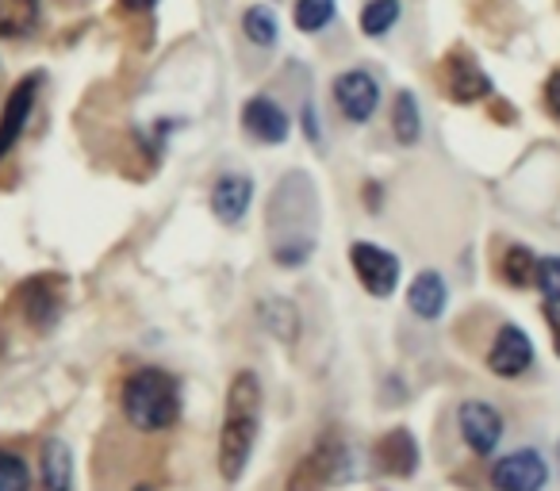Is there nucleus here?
I'll return each mask as SVG.
<instances>
[{
	"label": "nucleus",
	"mask_w": 560,
	"mask_h": 491,
	"mask_svg": "<svg viewBox=\"0 0 560 491\" xmlns=\"http://www.w3.org/2000/svg\"><path fill=\"white\" fill-rule=\"evenodd\" d=\"M265 234H269V258L280 269H300L312 261L319 246V192L307 173H289L272 188L265 208Z\"/></svg>",
	"instance_id": "1"
},
{
	"label": "nucleus",
	"mask_w": 560,
	"mask_h": 491,
	"mask_svg": "<svg viewBox=\"0 0 560 491\" xmlns=\"http://www.w3.org/2000/svg\"><path fill=\"white\" fill-rule=\"evenodd\" d=\"M257 434H261V381L249 369H238L231 388H226V407L215 445V468L226 483H238L246 476Z\"/></svg>",
	"instance_id": "2"
},
{
	"label": "nucleus",
	"mask_w": 560,
	"mask_h": 491,
	"mask_svg": "<svg viewBox=\"0 0 560 491\" xmlns=\"http://www.w3.org/2000/svg\"><path fill=\"white\" fill-rule=\"evenodd\" d=\"M119 407L124 419L139 434H165L180 419V384L173 373L158 365H142L119 388Z\"/></svg>",
	"instance_id": "3"
},
{
	"label": "nucleus",
	"mask_w": 560,
	"mask_h": 491,
	"mask_svg": "<svg viewBox=\"0 0 560 491\" xmlns=\"http://www.w3.org/2000/svg\"><path fill=\"white\" fill-rule=\"evenodd\" d=\"M353 476V449L338 430L319 434L292 465L284 491H330Z\"/></svg>",
	"instance_id": "4"
},
{
	"label": "nucleus",
	"mask_w": 560,
	"mask_h": 491,
	"mask_svg": "<svg viewBox=\"0 0 560 491\" xmlns=\"http://www.w3.org/2000/svg\"><path fill=\"white\" fill-rule=\"evenodd\" d=\"M350 266L353 273H358L361 289L369 292V296L376 300H388L392 292L399 289V258L392 250H384V246H376V242L361 238L350 246Z\"/></svg>",
	"instance_id": "5"
},
{
	"label": "nucleus",
	"mask_w": 560,
	"mask_h": 491,
	"mask_svg": "<svg viewBox=\"0 0 560 491\" xmlns=\"http://www.w3.org/2000/svg\"><path fill=\"white\" fill-rule=\"evenodd\" d=\"M438 81H442L445 96H450L453 104H480L491 96V78L483 73V66L460 47L442 58Z\"/></svg>",
	"instance_id": "6"
},
{
	"label": "nucleus",
	"mask_w": 560,
	"mask_h": 491,
	"mask_svg": "<svg viewBox=\"0 0 560 491\" xmlns=\"http://www.w3.org/2000/svg\"><path fill=\"white\" fill-rule=\"evenodd\" d=\"M488 480L495 491H545V483H549V460L537 449L503 453V457L491 460Z\"/></svg>",
	"instance_id": "7"
},
{
	"label": "nucleus",
	"mask_w": 560,
	"mask_h": 491,
	"mask_svg": "<svg viewBox=\"0 0 560 491\" xmlns=\"http://www.w3.org/2000/svg\"><path fill=\"white\" fill-rule=\"evenodd\" d=\"M483 361H488V369L499 381H518V376H526L529 369H534L537 353L526 330L514 327V323H503V327L495 330V338H491V350Z\"/></svg>",
	"instance_id": "8"
},
{
	"label": "nucleus",
	"mask_w": 560,
	"mask_h": 491,
	"mask_svg": "<svg viewBox=\"0 0 560 491\" xmlns=\"http://www.w3.org/2000/svg\"><path fill=\"white\" fill-rule=\"evenodd\" d=\"M335 104L350 124H369L381 108V85L369 70H342L330 85Z\"/></svg>",
	"instance_id": "9"
},
{
	"label": "nucleus",
	"mask_w": 560,
	"mask_h": 491,
	"mask_svg": "<svg viewBox=\"0 0 560 491\" xmlns=\"http://www.w3.org/2000/svg\"><path fill=\"white\" fill-rule=\"evenodd\" d=\"M16 307L35 330H50L62 315V277L39 273L16 289Z\"/></svg>",
	"instance_id": "10"
},
{
	"label": "nucleus",
	"mask_w": 560,
	"mask_h": 491,
	"mask_svg": "<svg viewBox=\"0 0 560 491\" xmlns=\"http://www.w3.org/2000/svg\"><path fill=\"white\" fill-rule=\"evenodd\" d=\"M457 430L476 457H491L503 442V414L483 399H465L457 407Z\"/></svg>",
	"instance_id": "11"
},
{
	"label": "nucleus",
	"mask_w": 560,
	"mask_h": 491,
	"mask_svg": "<svg viewBox=\"0 0 560 491\" xmlns=\"http://www.w3.org/2000/svg\"><path fill=\"white\" fill-rule=\"evenodd\" d=\"M39 89H43V73H27L9 93L4 112H0V157H9L20 147V139L27 131V119L35 112V101H39Z\"/></svg>",
	"instance_id": "12"
},
{
	"label": "nucleus",
	"mask_w": 560,
	"mask_h": 491,
	"mask_svg": "<svg viewBox=\"0 0 560 491\" xmlns=\"http://www.w3.org/2000/svg\"><path fill=\"white\" fill-rule=\"evenodd\" d=\"M242 131L254 142H261V147H280L292 135V116L272 96L257 93L242 104Z\"/></svg>",
	"instance_id": "13"
},
{
	"label": "nucleus",
	"mask_w": 560,
	"mask_h": 491,
	"mask_svg": "<svg viewBox=\"0 0 560 491\" xmlns=\"http://www.w3.org/2000/svg\"><path fill=\"white\" fill-rule=\"evenodd\" d=\"M373 453H376V465H381V472L396 476V480H407V476L419 472L422 449H419V437H415L407 426H392L388 434L376 437Z\"/></svg>",
	"instance_id": "14"
},
{
	"label": "nucleus",
	"mask_w": 560,
	"mask_h": 491,
	"mask_svg": "<svg viewBox=\"0 0 560 491\" xmlns=\"http://www.w3.org/2000/svg\"><path fill=\"white\" fill-rule=\"evenodd\" d=\"M249 203H254V180L246 173H223L211 185V215L226 226H238L246 219Z\"/></svg>",
	"instance_id": "15"
},
{
	"label": "nucleus",
	"mask_w": 560,
	"mask_h": 491,
	"mask_svg": "<svg viewBox=\"0 0 560 491\" xmlns=\"http://www.w3.org/2000/svg\"><path fill=\"white\" fill-rule=\"evenodd\" d=\"M407 307H411V315L422 323L442 319L445 307H450V284H445V277L434 273V269H422L411 281V289H407Z\"/></svg>",
	"instance_id": "16"
},
{
	"label": "nucleus",
	"mask_w": 560,
	"mask_h": 491,
	"mask_svg": "<svg viewBox=\"0 0 560 491\" xmlns=\"http://www.w3.org/2000/svg\"><path fill=\"white\" fill-rule=\"evenodd\" d=\"M39 491H73V449L62 437H47V442H43Z\"/></svg>",
	"instance_id": "17"
},
{
	"label": "nucleus",
	"mask_w": 560,
	"mask_h": 491,
	"mask_svg": "<svg viewBox=\"0 0 560 491\" xmlns=\"http://www.w3.org/2000/svg\"><path fill=\"white\" fill-rule=\"evenodd\" d=\"M43 0H0V39H24L39 27Z\"/></svg>",
	"instance_id": "18"
},
{
	"label": "nucleus",
	"mask_w": 560,
	"mask_h": 491,
	"mask_svg": "<svg viewBox=\"0 0 560 491\" xmlns=\"http://www.w3.org/2000/svg\"><path fill=\"white\" fill-rule=\"evenodd\" d=\"M257 315H261L265 330H269L272 338H280L284 346L296 342V335H300V315H296V307H292L289 300H280V296L261 300V304H257Z\"/></svg>",
	"instance_id": "19"
},
{
	"label": "nucleus",
	"mask_w": 560,
	"mask_h": 491,
	"mask_svg": "<svg viewBox=\"0 0 560 491\" xmlns=\"http://www.w3.org/2000/svg\"><path fill=\"white\" fill-rule=\"evenodd\" d=\"M392 135L399 147H415L422 139V108L415 93H396L392 101Z\"/></svg>",
	"instance_id": "20"
},
{
	"label": "nucleus",
	"mask_w": 560,
	"mask_h": 491,
	"mask_svg": "<svg viewBox=\"0 0 560 491\" xmlns=\"http://www.w3.org/2000/svg\"><path fill=\"white\" fill-rule=\"evenodd\" d=\"M242 32H246V39L254 43V47H261V50L277 47V39H280L277 12H272L269 4H249L246 16H242Z\"/></svg>",
	"instance_id": "21"
},
{
	"label": "nucleus",
	"mask_w": 560,
	"mask_h": 491,
	"mask_svg": "<svg viewBox=\"0 0 560 491\" xmlns=\"http://www.w3.org/2000/svg\"><path fill=\"white\" fill-rule=\"evenodd\" d=\"M335 12H338V0H296L292 24H296L304 35H319L335 24Z\"/></svg>",
	"instance_id": "22"
},
{
	"label": "nucleus",
	"mask_w": 560,
	"mask_h": 491,
	"mask_svg": "<svg viewBox=\"0 0 560 491\" xmlns=\"http://www.w3.org/2000/svg\"><path fill=\"white\" fill-rule=\"evenodd\" d=\"M534 269H537L534 250H526V246H506L503 250L499 273H503V281L511 289H534Z\"/></svg>",
	"instance_id": "23"
},
{
	"label": "nucleus",
	"mask_w": 560,
	"mask_h": 491,
	"mask_svg": "<svg viewBox=\"0 0 560 491\" xmlns=\"http://www.w3.org/2000/svg\"><path fill=\"white\" fill-rule=\"evenodd\" d=\"M399 12H404L399 0H369L365 9H361V32L369 39H381V35H388L399 24Z\"/></svg>",
	"instance_id": "24"
},
{
	"label": "nucleus",
	"mask_w": 560,
	"mask_h": 491,
	"mask_svg": "<svg viewBox=\"0 0 560 491\" xmlns=\"http://www.w3.org/2000/svg\"><path fill=\"white\" fill-rule=\"evenodd\" d=\"M0 491H32V468L12 449H0Z\"/></svg>",
	"instance_id": "25"
},
{
	"label": "nucleus",
	"mask_w": 560,
	"mask_h": 491,
	"mask_svg": "<svg viewBox=\"0 0 560 491\" xmlns=\"http://www.w3.org/2000/svg\"><path fill=\"white\" fill-rule=\"evenodd\" d=\"M534 289L541 292V304H560V258H537Z\"/></svg>",
	"instance_id": "26"
},
{
	"label": "nucleus",
	"mask_w": 560,
	"mask_h": 491,
	"mask_svg": "<svg viewBox=\"0 0 560 491\" xmlns=\"http://www.w3.org/2000/svg\"><path fill=\"white\" fill-rule=\"evenodd\" d=\"M545 108H549L552 119H560V73H552V78L545 81Z\"/></svg>",
	"instance_id": "27"
},
{
	"label": "nucleus",
	"mask_w": 560,
	"mask_h": 491,
	"mask_svg": "<svg viewBox=\"0 0 560 491\" xmlns=\"http://www.w3.org/2000/svg\"><path fill=\"white\" fill-rule=\"evenodd\" d=\"M304 131H307V142H312V147H323V127H319V116H315L312 104H304Z\"/></svg>",
	"instance_id": "28"
},
{
	"label": "nucleus",
	"mask_w": 560,
	"mask_h": 491,
	"mask_svg": "<svg viewBox=\"0 0 560 491\" xmlns=\"http://www.w3.org/2000/svg\"><path fill=\"white\" fill-rule=\"evenodd\" d=\"M545 323H549L552 350H557V358H560V304H545Z\"/></svg>",
	"instance_id": "29"
},
{
	"label": "nucleus",
	"mask_w": 560,
	"mask_h": 491,
	"mask_svg": "<svg viewBox=\"0 0 560 491\" xmlns=\"http://www.w3.org/2000/svg\"><path fill=\"white\" fill-rule=\"evenodd\" d=\"M154 4H158V0H119V9H124V12H150Z\"/></svg>",
	"instance_id": "30"
},
{
	"label": "nucleus",
	"mask_w": 560,
	"mask_h": 491,
	"mask_svg": "<svg viewBox=\"0 0 560 491\" xmlns=\"http://www.w3.org/2000/svg\"><path fill=\"white\" fill-rule=\"evenodd\" d=\"M131 491H154V483H135Z\"/></svg>",
	"instance_id": "31"
},
{
	"label": "nucleus",
	"mask_w": 560,
	"mask_h": 491,
	"mask_svg": "<svg viewBox=\"0 0 560 491\" xmlns=\"http://www.w3.org/2000/svg\"><path fill=\"white\" fill-rule=\"evenodd\" d=\"M0 338H4V335H0ZM0 350H4V342H0Z\"/></svg>",
	"instance_id": "32"
},
{
	"label": "nucleus",
	"mask_w": 560,
	"mask_h": 491,
	"mask_svg": "<svg viewBox=\"0 0 560 491\" xmlns=\"http://www.w3.org/2000/svg\"><path fill=\"white\" fill-rule=\"evenodd\" d=\"M557 453H560V445H557Z\"/></svg>",
	"instance_id": "33"
}]
</instances>
